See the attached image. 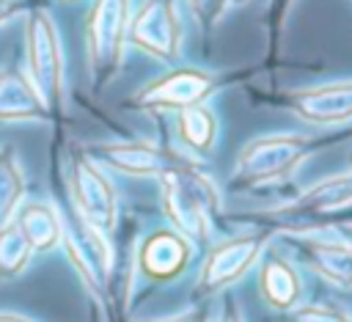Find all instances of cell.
<instances>
[{"instance_id":"cell-25","label":"cell","mask_w":352,"mask_h":322,"mask_svg":"<svg viewBox=\"0 0 352 322\" xmlns=\"http://www.w3.org/2000/svg\"><path fill=\"white\" fill-rule=\"evenodd\" d=\"M0 322H33V319H25V316H19V314H3V311H0Z\"/></svg>"},{"instance_id":"cell-14","label":"cell","mask_w":352,"mask_h":322,"mask_svg":"<svg viewBox=\"0 0 352 322\" xmlns=\"http://www.w3.org/2000/svg\"><path fill=\"white\" fill-rule=\"evenodd\" d=\"M261 294L278 311L297 308L302 297V283H300L297 270L286 259H278V256L267 259L261 264Z\"/></svg>"},{"instance_id":"cell-2","label":"cell","mask_w":352,"mask_h":322,"mask_svg":"<svg viewBox=\"0 0 352 322\" xmlns=\"http://www.w3.org/2000/svg\"><path fill=\"white\" fill-rule=\"evenodd\" d=\"M311 154V140L294 132H278L250 140L234 165V179L245 184H264L289 176Z\"/></svg>"},{"instance_id":"cell-24","label":"cell","mask_w":352,"mask_h":322,"mask_svg":"<svg viewBox=\"0 0 352 322\" xmlns=\"http://www.w3.org/2000/svg\"><path fill=\"white\" fill-rule=\"evenodd\" d=\"M338 234H341V239H344V242L349 245V250H352V226H341Z\"/></svg>"},{"instance_id":"cell-18","label":"cell","mask_w":352,"mask_h":322,"mask_svg":"<svg viewBox=\"0 0 352 322\" xmlns=\"http://www.w3.org/2000/svg\"><path fill=\"white\" fill-rule=\"evenodd\" d=\"M6 105H11L8 116H36L44 107L41 99L36 96L33 85L11 72L0 77V116L6 113Z\"/></svg>"},{"instance_id":"cell-19","label":"cell","mask_w":352,"mask_h":322,"mask_svg":"<svg viewBox=\"0 0 352 322\" xmlns=\"http://www.w3.org/2000/svg\"><path fill=\"white\" fill-rule=\"evenodd\" d=\"M33 256L30 242L19 231L16 223L0 228V275H19Z\"/></svg>"},{"instance_id":"cell-17","label":"cell","mask_w":352,"mask_h":322,"mask_svg":"<svg viewBox=\"0 0 352 322\" xmlns=\"http://www.w3.org/2000/svg\"><path fill=\"white\" fill-rule=\"evenodd\" d=\"M16 226L25 234V239L30 242L33 250H50L63 234V226H60L58 215L50 206H41V204L28 206Z\"/></svg>"},{"instance_id":"cell-23","label":"cell","mask_w":352,"mask_h":322,"mask_svg":"<svg viewBox=\"0 0 352 322\" xmlns=\"http://www.w3.org/2000/svg\"><path fill=\"white\" fill-rule=\"evenodd\" d=\"M220 322H245V316L239 314V308L234 303H228L226 311H223V316H220Z\"/></svg>"},{"instance_id":"cell-16","label":"cell","mask_w":352,"mask_h":322,"mask_svg":"<svg viewBox=\"0 0 352 322\" xmlns=\"http://www.w3.org/2000/svg\"><path fill=\"white\" fill-rule=\"evenodd\" d=\"M179 138L198 154H209L217 140V121L209 107L187 105L179 110Z\"/></svg>"},{"instance_id":"cell-21","label":"cell","mask_w":352,"mask_h":322,"mask_svg":"<svg viewBox=\"0 0 352 322\" xmlns=\"http://www.w3.org/2000/svg\"><path fill=\"white\" fill-rule=\"evenodd\" d=\"M289 322H352V316L338 311V308H333V305L314 303V305L292 308L289 311Z\"/></svg>"},{"instance_id":"cell-11","label":"cell","mask_w":352,"mask_h":322,"mask_svg":"<svg viewBox=\"0 0 352 322\" xmlns=\"http://www.w3.org/2000/svg\"><path fill=\"white\" fill-rule=\"evenodd\" d=\"M212 88V77L198 69H176L173 74L151 83L138 102L140 105H168V107H187L198 105Z\"/></svg>"},{"instance_id":"cell-13","label":"cell","mask_w":352,"mask_h":322,"mask_svg":"<svg viewBox=\"0 0 352 322\" xmlns=\"http://www.w3.org/2000/svg\"><path fill=\"white\" fill-rule=\"evenodd\" d=\"M297 250L324 281L341 289H352V250L344 239L305 237L297 242Z\"/></svg>"},{"instance_id":"cell-8","label":"cell","mask_w":352,"mask_h":322,"mask_svg":"<svg viewBox=\"0 0 352 322\" xmlns=\"http://www.w3.org/2000/svg\"><path fill=\"white\" fill-rule=\"evenodd\" d=\"M349 204H352V171H344L311 184L305 193H300L292 204H286L275 215H280V220H289V223H305L327 212H338Z\"/></svg>"},{"instance_id":"cell-7","label":"cell","mask_w":352,"mask_h":322,"mask_svg":"<svg viewBox=\"0 0 352 322\" xmlns=\"http://www.w3.org/2000/svg\"><path fill=\"white\" fill-rule=\"evenodd\" d=\"M126 33V3L124 0H99L88 25V50L91 63L99 74L116 69Z\"/></svg>"},{"instance_id":"cell-6","label":"cell","mask_w":352,"mask_h":322,"mask_svg":"<svg viewBox=\"0 0 352 322\" xmlns=\"http://www.w3.org/2000/svg\"><path fill=\"white\" fill-rule=\"evenodd\" d=\"M72 187H74L77 215L96 231L102 234L110 231L116 223V190L104 179V173L88 160H77Z\"/></svg>"},{"instance_id":"cell-15","label":"cell","mask_w":352,"mask_h":322,"mask_svg":"<svg viewBox=\"0 0 352 322\" xmlns=\"http://www.w3.org/2000/svg\"><path fill=\"white\" fill-rule=\"evenodd\" d=\"M99 157L110 168H118V171H126V173H138V176L140 173H154V171L165 168V160H162L160 149L148 146V143H113V146H102Z\"/></svg>"},{"instance_id":"cell-5","label":"cell","mask_w":352,"mask_h":322,"mask_svg":"<svg viewBox=\"0 0 352 322\" xmlns=\"http://www.w3.org/2000/svg\"><path fill=\"white\" fill-rule=\"evenodd\" d=\"M30 85L44 107H52L60 96V47L55 28L44 14L30 22Z\"/></svg>"},{"instance_id":"cell-4","label":"cell","mask_w":352,"mask_h":322,"mask_svg":"<svg viewBox=\"0 0 352 322\" xmlns=\"http://www.w3.org/2000/svg\"><path fill=\"white\" fill-rule=\"evenodd\" d=\"M129 39L154 58L176 61L179 55V17L170 0H148L129 25Z\"/></svg>"},{"instance_id":"cell-26","label":"cell","mask_w":352,"mask_h":322,"mask_svg":"<svg viewBox=\"0 0 352 322\" xmlns=\"http://www.w3.org/2000/svg\"><path fill=\"white\" fill-rule=\"evenodd\" d=\"M179 322H192V319H179Z\"/></svg>"},{"instance_id":"cell-1","label":"cell","mask_w":352,"mask_h":322,"mask_svg":"<svg viewBox=\"0 0 352 322\" xmlns=\"http://www.w3.org/2000/svg\"><path fill=\"white\" fill-rule=\"evenodd\" d=\"M162 204L187 242L206 239L212 228V217L217 209V193L209 176H204L192 165H165L162 171Z\"/></svg>"},{"instance_id":"cell-20","label":"cell","mask_w":352,"mask_h":322,"mask_svg":"<svg viewBox=\"0 0 352 322\" xmlns=\"http://www.w3.org/2000/svg\"><path fill=\"white\" fill-rule=\"evenodd\" d=\"M22 195V176L14 168L11 157L0 154V228L8 226V217Z\"/></svg>"},{"instance_id":"cell-10","label":"cell","mask_w":352,"mask_h":322,"mask_svg":"<svg viewBox=\"0 0 352 322\" xmlns=\"http://www.w3.org/2000/svg\"><path fill=\"white\" fill-rule=\"evenodd\" d=\"M60 237L66 239L69 253H72L74 264L80 267L82 278L94 289H102L107 281V272H110V250H107V242L102 239V231H96L77 215V223L63 226Z\"/></svg>"},{"instance_id":"cell-22","label":"cell","mask_w":352,"mask_h":322,"mask_svg":"<svg viewBox=\"0 0 352 322\" xmlns=\"http://www.w3.org/2000/svg\"><path fill=\"white\" fill-rule=\"evenodd\" d=\"M192 3V11H195V17L201 19V22H214L220 14H223V8H226V0H190Z\"/></svg>"},{"instance_id":"cell-9","label":"cell","mask_w":352,"mask_h":322,"mask_svg":"<svg viewBox=\"0 0 352 322\" xmlns=\"http://www.w3.org/2000/svg\"><path fill=\"white\" fill-rule=\"evenodd\" d=\"M292 110L308 124H341L352 118V80L302 88L289 96Z\"/></svg>"},{"instance_id":"cell-3","label":"cell","mask_w":352,"mask_h":322,"mask_svg":"<svg viewBox=\"0 0 352 322\" xmlns=\"http://www.w3.org/2000/svg\"><path fill=\"white\" fill-rule=\"evenodd\" d=\"M264 245H267L264 231H248V234H239V237L220 242L204 261L198 289L204 294H212V292L231 286L236 278H242L258 261Z\"/></svg>"},{"instance_id":"cell-12","label":"cell","mask_w":352,"mask_h":322,"mask_svg":"<svg viewBox=\"0 0 352 322\" xmlns=\"http://www.w3.org/2000/svg\"><path fill=\"white\" fill-rule=\"evenodd\" d=\"M192 256V245L176 231H157L140 248V270L148 278L168 281L179 275Z\"/></svg>"}]
</instances>
